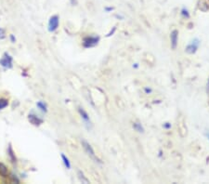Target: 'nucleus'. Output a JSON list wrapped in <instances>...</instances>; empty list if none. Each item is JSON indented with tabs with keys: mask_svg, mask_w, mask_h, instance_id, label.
Segmentation results:
<instances>
[{
	"mask_svg": "<svg viewBox=\"0 0 209 184\" xmlns=\"http://www.w3.org/2000/svg\"><path fill=\"white\" fill-rule=\"evenodd\" d=\"M82 146H83V148H84V150H85V152L87 153V155L91 158V159H93L95 162H97V163H101V161L97 157V155H96V154H95V152H94V150H93V148H92V146L87 142V141H86L85 140H83L82 141Z\"/></svg>",
	"mask_w": 209,
	"mask_h": 184,
	"instance_id": "obj_1",
	"label": "nucleus"
},
{
	"mask_svg": "<svg viewBox=\"0 0 209 184\" xmlns=\"http://www.w3.org/2000/svg\"><path fill=\"white\" fill-rule=\"evenodd\" d=\"M13 59L8 53H4L2 59L0 60V65L6 69H11L13 67Z\"/></svg>",
	"mask_w": 209,
	"mask_h": 184,
	"instance_id": "obj_2",
	"label": "nucleus"
},
{
	"mask_svg": "<svg viewBox=\"0 0 209 184\" xmlns=\"http://www.w3.org/2000/svg\"><path fill=\"white\" fill-rule=\"evenodd\" d=\"M99 41H100L99 36H87V37L84 38L83 46L87 48L92 47H95L96 45H98Z\"/></svg>",
	"mask_w": 209,
	"mask_h": 184,
	"instance_id": "obj_3",
	"label": "nucleus"
},
{
	"mask_svg": "<svg viewBox=\"0 0 209 184\" xmlns=\"http://www.w3.org/2000/svg\"><path fill=\"white\" fill-rule=\"evenodd\" d=\"M59 23H60V19L57 15L50 17V19L48 20V31L51 33L55 32L59 27Z\"/></svg>",
	"mask_w": 209,
	"mask_h": 184,
	"instance_id": "obj_4",
	"label": "nucleus"
},
{
	"mask_svg": "<svg viewBox=\"0 0 209 184\" xmlns=\"http://www.w3.org/2000/svg\"><path fill=\"white\" fill-rule=\"evenodd\" d=\"M199 45H200L199 39H197V38L193 39V40L187 46V47H186V52L189 53V54H193V53H195L196 50H197L198 47H199Z\"/></svg>",
	"mask_w": 209,
	"mask_h": 184,
	"instance_id": "obj_5",
	"label": "nucleus"
},
{
	"mask_svg": "<svg viewBox=\"0 0 209 184\" xmlns=\"http://www.w3.org/2000/svg\"><path fill=\"white\" fill-rule=\"evenodd\" d=\"M28 120L30 121L31 124H33V126H40L43 123V119L38 117L36 114H30L28 115Z\"/></svg>",
	"mask_w": 209,
	"mask_h": 184,
	"instance_id": "obj_6",
	"label": "nucleus"
},
{
	"mask_svg": "<svg viewBox=\"0 0 209 184\" xmlns=\"http://www.w3.org/2000/svg\"><path fill=\"white\" fill-rule=\"evenodd\" d=\"M170 40H171V47L173 49L177 47L178 40H179V32L177 30H174L170 34Z\"/></svg>",
	"mask_w": 209,
	"mask_h": 184,
	"instance_id": "obj_7",
	"label": "nucleus"
},
{
	"mask_svg": "<svg viewBox=\"0 0 209 184\" xmlns=\"http://www.w3.org/2000/svg\"><path fill=\"white\" fill-rule=\"evenodd\" d=\"M78 112H79V114H80V115H81V117H82V119L85 121V123H86V125H89V126H91V122H90V118H89V115L87 114V113L83 109V108H81V107H79L78 108Z\"/></svg>",
	"mask_w": 209,
	"mask_h": 184,
	"instance_id": "obj_8",
	"label": "nucleus"
},
{
	"mask_svg": "<svg viewBox=\"0 0 209 184\" xmlns=\"http://www.w3.org/2000/svg\"><path fill=\"white\" fill-rule=\"evenodd\" d=\"M7 155H8L10 160H11V162H13V163H16L17 162V158L15 156L14 151H13V149H12V147H11L10 144L8 145V148H7Z\"/></svg>",
	"mask_w": 209,
	"mask_h": 184,
	"instance_id": "obj_9",
	"label": "nucleus"
},
{
	"mask_svg": "<svg viewBox=\"0 0 209 184\" xmlns=\"http://www.w3.org/2000/svg\"><path fill=\"white\" fill-rule=\"evenodd\" d=\"M77 176H78V179L80 180V182L82 183H89V181L85 177L84 173L81 170H77Z\"/></svg>",
	"mask_w": 209,
	"mask_h": 184,
	"instance_id": "obj_10",
	"label": "nucleus"
},
{
	"mask_svg": "<svg viewBox=\"0 0 209 184\" xmlns=\"http://www.w3.org/2000/svg\"><path fill=\"white\" fill-rule=\"evenodd\" d=\"M36 106H37V108H38L40 111H42V112H44V113H47V104H46L44 101H38V102L36 103Z\"/></svg>",
	"mask_w": 209,
	"mask_h": 184,
	"instance_id": "obj_11",
	"label": "nucleus"
},
{
	"mask_svg": "<svg viewBox=\"0 0 209 184\" xmlns=\"http://www.w3.org/2000/svg\"><path fill=\"white\" fill-rule=\"evenodd\" d=\"M61 159H62V162H63V164H64L65 168H66L67 169H70V168H71V163H70V161H69L68 157H67L65 155L61 154Z\"/></svg>",
	"mask_w": 209,
	"mask_h": 184,
	"instance_id": "obj_12",
	"label": "nucleus"
},
{
	"mask_svg": "<svg viewBox=\"0 0 209 184\" xmlns=\"http://www.w3.org/2000/svg\"><path fill=\"white\" fill-rule=\"evenodd\" d=\"M0 174L3 175L4 177H6V176L7 175V167H6L4 164H2V163H0Z\"/></svg>",
	"mask_w": 209,
	"mask_h": 184,
	"instance_id": "obj_13",
	"label": "nucleus"
},
{
	"mask_svg": "<svg viewBox=\"0 0 209 184\" xmlns=\"http://www.w3.org/2000/svg\"><path fill=\"white\" fill-rule=\"evenodd\" d=\"M133 128H135L138 132H140V133H141V132H143V131H144L143 127H142V126H141V124H140V123H134Z\"/></svg>",
	"mask_w": 209,
	"mask_h": 184,
	"instance_id": "obj_14",
	"label": "nucleus"
},
{
	"mask_svg": "<svg viewBox=\"0 0 209 184\" xmlns=\"http://www.w3.org/2000/svg\"><path fill=\"white\" fill-rule=\"evenodd\" d=\"M8 105V101L6 99H0V110L5 109Z\"/></svg>",
	"mask_w": 209,
	"mask_h": 184,
	"instance_id": "obj_15",
	"label": "nucleus"
},
{
	"mask_svg": "<svg viewBox=\"0 0 209 184\" xmlns=\"http://www.w3.org/2000/svg\"><path fill=\"white\" fill-rule=\"evenodd\" d=\"M6 37V33L3 28H0V39H4Z\"/></svg>",
	"mask_w": 209,
	"mask_h": 184,
	"instance_id": "obj_16",
	"label": "nucleus"
},
{
	"mask_svg": "<svg viewBox=\"0 0 209 184\" xmlns=\"http://www.w3.org/2000/svg\"><path fill=\"white\" fill-rule=\"evenodd\" d=\"M10 40H11V42H12V43H14V42H15L16 38L14 37V35H13V34H10Z\"/></svg>",
	"mask_w": 209,
	"mask_h": 184,
	"instance_id": "obj_17",
	"label": "nucleus"
},
{
	"mask_svg": "<svg viewBox=\"0 0 209 184\" xmlns=\"http://www.w3.org/2000/svg\"><path fill=\"white\" fill-rule=\"evenodd\" d=\"M145 91H146V92H149V93H150V92H152V89H150V88H149V89H148V88H145Z\"/></svg>",
	"mask_w": 209,
	"mask_h": 184,
	"instance_id": "obj_18",
	"label": "nucleus"
},
{
	"mask_svg": "<svg viewBox=\"0 0 209 184\" xmlns=\"http://www.w3.org/2000/svg\"><path fill=\"white\" fill-rule=\"evenodd\" d=\"M207 137H208V140H209V133H208V134H207Z\"/></svg>",
	"mask_w": 209,
	"mask_h": 184,
	"instance_id": "obj_19",
	"label": "nucleus"
},
{
	"mask_svg": "<svg viewBox=\"0 0 209 184\" xmlns=\"http://www.w3.org/2000/svg\"><path fill=\"white\" fill-rule=\"evenodd\" d=\"M207 87H208V88H209V83H208V85H207Z\"/></svg>",
	"mask_w": 209,
	"mask_h": 184,
	"instance_id": "obj_20",
	"label": "nucleus"
}]
</instances>
